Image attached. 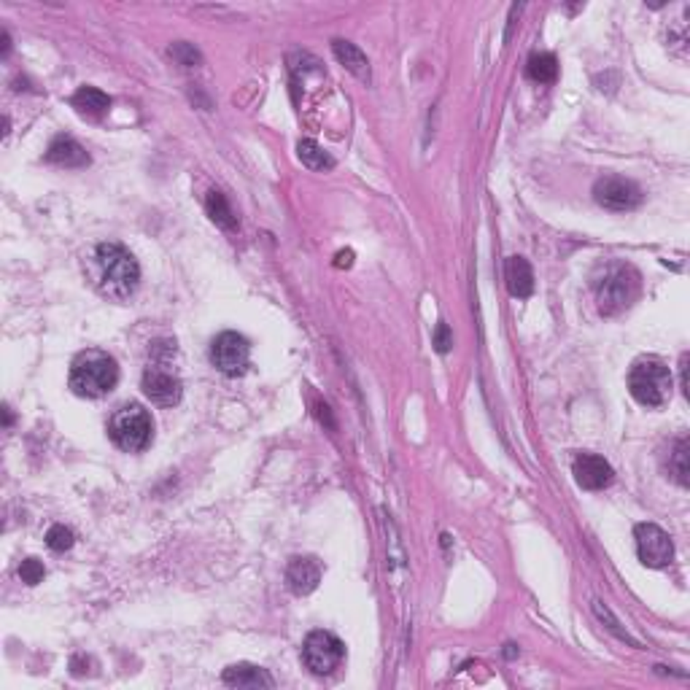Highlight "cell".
Instances as JSON below:
<instances>
[{
    "label": "cell",
    "mask_w": 690,
    "mask_h": 690,
    "mask_svg": "<svg viewBox=\"0 0 690 690\" xmlns=\"http://www.w3.org/2000/svg\"><path fill=\"white\" fill-rule=\"evenodd\" d=\"M94 286L108 300H130L140 281V267L135 256L121 243H100L94 248Z\"/></svg>",
    "instance_id": "obj_1"
},
{
    "label": "cell",
    "mask_w": 690,
    "mask_h": 690,
    "mask_svg": "<svg viewBox=\"0 0 690 690\" xmlns=\"http://www.w3.org/2000/svg\"><path fill=\"white\" fill-rule=\"evenodd\" d=\"M119 383V367L116 359L103 351H84L73 359L70 367V389L78 397L97 399L108 394Z\"/></svg>",
    "instance_id": "obj_2"
},
{
    "label": "cell",
    "mask_w": 690,
    "mask_h": 690,
    "mask_svg": "<svg viewBox=\"0 0 690 690\" xmlns=\"http://www.w3.org/2000/svg\"><path fill=\"white\" fill-rule=\"evenodd\" d=\"M640 273L632 264H610L596 283V302L602 316H621L640 297Z\"/></svg>",
    "instance_id": "obj_3"
},
{
    "label": "cell",
    "mask_w": 690,
    "mask_h": 690,
    "mask_svg": "<svg viewBox=\"0 0 690 690\" xmlns=\"http://www.w3.org/2000/svg\"><path fill=\"white\" fill-rule=\"evenodd\" d=\"M629 391L645 408H661L672 397V372L661 359H640L629 372Z\"/></svg>",
    "instance_id": "obj_4"
},
{
    "label": "cell",
    "mask_w": 690,
    "mask_h": 690,
    "mask_svg": "<svg viewBox=\"0 0 690 690\" xmlns=\"http://www.w3.org/2000/svg\"><path fill=\"white\" fill-rule=\"evenodd\" d=\"M151 432H154L151 416L135 402L121 405L108 421V437L113 440L116 448H121L127 453H138V451L148 448Z\"/></svg>",
    "instance_id": "obj_5"
},
{
    "label": "cell",
    "mask_w": 690,
    "mask_h": 690,
    "mask_svg": "<svg viewBox=\"0 0 690 690\" xmlns=\"http://www.w3.org/2000/svg\"><path fill=\"white\" fill-rule=\"evenodd\" d=\"M345 659V645L332 632H310L302 642V661L316 677L335 675Z\"/></svg>",
    "instance_id": "obj_6"
},
{
    "label": "cell",
    "mask_w": 690,
    "mask_h": 690,
    "mask_svg": "<svg viewBox=\"0 0 690 690\" xmlns=\"http://www.w3.org/2000/svg\"><path fill=\"white\" fill-rule=\"evenodd\" d=\"M181 391H184L181 378L173 370H167V362L154 348V362L143 372V394L159 408H173L181 402Z\"/></svg>",
    "instance_id": "obj_7"
},
{
    "label": "cell",
    "mask_w": 690,
    "mask_h": 690,
    "mask_svg": "<svg viewBox=\"0 0 690 690\" xmlns=\"http://www.w3.org/2000/svg\"><path fill=\"white\" fill-rule=\"evenodd\" d=\"M637 556L650 569H664L675 559V542L659 524H637Z\"/></svg>",
    "instance_id": "obj_8"
},
{
    "label": "cell",
    "mask_w": 690,
    "mask_h": 690,
    "mask_svg": "<svg viewBox=\"0 0 690 690\" xmlns=\"http://www.w3.org/2000/svg\"><path fill=\"white\" fill-rule=\"evenodd\" d=\"M248 356H251V345L237 332H221L211 343V362L224 375H232V378L243 375L248 367Z\"/></svg>",
    "instance_id": "obj_9"
},
{
    "label": "cell",
    "mask_w": 690,
    "mask_h": 690,
    "mask_svg": "<svg viewBox=\"0 0 690 690\" xmlns=\"http://www.w3.org/2000/svg\"><path fill=\"white\" fill-rule=\"evenodd\" d=\"M594 197L607 211H634L642 202V189L634 181H629V178L607 175V178L596 181Z\"/></svg>",
    "instance_id": "obj_10"
},
{
    "label": "cell",
    "mask_w": 690,
    "mask_h": 690,
    "mask_svg": "<svg viewBox=\"0 0 690 690\" xmlns=\"http://www.w3.org/2000/svg\"><path fill=\"white\" fill-rule=\"evenodd\" d=\"M572 475H575L578 486L586 488V491H602V488H607V486L615 480V472H613L610 461L602 459V456H596V453H580V456H575V461H572Z\"/></svg>",
    "instance_id": "obj_11"
},
{
    "label": "cell",
    "mask_w": 690,
    "mask_h": 690,
    "mask_svg": "<svg viewBox=\"0 0 690 690\" xmlns=\"http://www.w3.org/2000/svg\"><path fill=\"white\" fill-rule=\"evenodd\" d=\"M321 583V564L310 556H297L286 567V586L297 596H308L318 588Z\"/></svg>",
    "instance_id": "obj_12"
},
{
    "label": "cell",
    "mask_w": 690,
    "mask_h": 690,
    "mask_svg": "<svg viewBox=\"0 0 690 690\" xmlns=\"http://www.w3.org/2000/svg\"><path fill=\"white\" fill-rule=\"evenodd\" d=\"M46 162L57 165V167H86L89 165V154L84 151V146L78 140H73L67 135H59L46 148Z\"/></svg>",
    "instance_id": "obj_13"
},
{
    "label": "cell",
    "mask_w": 690,
    "mask_h": 690,
    "mask_svg": "<svg viewBox=\"0 0 690 690\" xmlns=\"http://www.w3.org/2000/svg\"><path fill=\"white\" fill-rule=\"evenodd\" d=\"M505 281H507V291L515 300H526L534 291V273L532 264L524 256H510L505 264Z\"/></svg>",
    "instance_id": "obj_14"
},
{
    "label": "cell",
    "mask_w": 690,
    "mask_h": 690,
    "mask_svg": "<svg viewBox=\"0 0 690 690\" xmlns=\"http://www.w3.org/2000/svg\"><path fill=\"white\" fill-rule=\"evenodd\" d=\"M224 686L229 688H273V677L254 664H235L224 669Z\"/></svg>",
    "instance_id": "obj_15"
},
{
    "label": "cell",
    "mask_w": 690,
    "mask_h": 690,
    "mask_svg": "<svg viewBox=\"0 0 690 690\" xmlns=\"http://www.w3.org/2000/svg\"><path fill=\"white\" fill-rule=\"evenodd\" d=\"M332 51L348 73H354L359 81H370V62H367V57L359 46H354L351 40L337 38V40H332Z\"/></svg>",
    "instance_id": "obj_16"
},
{
    "label": "cell",
    "mask_w": 690,
    "mask_h": 690,
    "mask_svg": "<svg viewBox=\"0 0 690 690\" xmlns=\"http://www.w3.org/2000/svg\"><path fill=\"white\" fill-rule=\"evenodd\" d=\"M70 103H73V108H76L81 116H89V119H100V116H105L108 108H111V97H108L103 89H97V86H81V89L70 97Z\"/></svg>",
    "instance_id": "obj_17"
},
{
    "label": "cell",
    "mask_w": 690,
    "mask_h": 690,
    "mask_svg": "<svg viewBox=\"0 0 690 690\" xmlns=\"http://www.w3.org/2000/svg\"><path fill=\"white\" fill-rule=\"evenodd\" d=\"M205 208H208V216H211L221 229H237V216H235V211L229 208V202H227V197H224L221 192L211 189L208 197H205Z\"/></svg>",
    "instance_id": "obj_18"
},
{
    "label": "cell",
    "mask_w": 690,
    "mask_h": 690,
    "mask_svg": "<svg viewBox=\"0 0 690 690\" xmlns=\"http://www.w3.org/2000/svg\"><path fill=\"white\" fill-rule=\"evenodd\" d=\"M297 154H300L302 165L310 167V170H332V167H335V159H332L316 140H310V138H305V140L297 143Z\"/></svg>",
    "instance_id": "obj_19"
},
{
    "label": "cell",
    "mask_w": 690,
    "mask_h": 690,
    "mask_svg": "<svg viewBox=\"0 0 690 690\" xmlns=\"http://www.w3.org/2000/svg\"><path fill=\"white\" fill-rule=\"evenodd\" d=\"M526 70H529V78H534L540 84H553L559 76V59L551 51H540V54H532Z\"/></svg>",
    "instance_id": "obj_20"
},
{
    "label": "cell",
    "mask_w": 690,
    "mask_h": 690,
    "mask_svg": "<svg viewBox=\"0 0 690 690\" xmlns=\"http://www.w3.org/2000/svg\"><path fill=\"white\" fill-rule=\"evenodd\" d=\"M688 440L683 437V440H677L675 443V448H672V453H669V475L686 488L688 486V475H690V467H688Z\"/></svg>",
    "instance_id": "obj_21"
},
{
    "label": "cell",
    "mask_w": 690,
    "mask_h": 690,
    "mask_svg": "<svg viewBox=\"0 0 690 690\" xmlns=\"http://www.w3.org/2000/svg\"><path fill=\"white\" fill-rule=\"evenodd\" d=\"M73 542H76L73 532H70L67 526H62V524H57V526H51V529L46 532V545H49L54 553H65V551H70V548H73Z\"/></svg>",
    "instance_id": "obj_22"
},
{
    "label": "cell",
    "mask_w": 690,
    "mask_h": 690,
    "mask_svg": "<svg viewBox=\"0 0 690 690\" xmlns=\"http://www.w3.org/2000/svg\"><path fill=\"white\" fill-rule=\"evenodd\" d=\"M167 54H170V57H173L178 65H184V67H197V65L202 62L200 51H197L192 43H186V40H178V43H173Z\"/></svg>",
    "instance_id": "obj_23"
},
{
    "label": "cell",
    "mask_w": 690,
    "mask_h": 690,
    "mask_svg": "<svg viewBox=\"0 0 690 690\" xmlns=\"http://www.w3.org/2000/svg\"><path fill=\"white\" fill-rule=\"evenodd\" d=\"M19 578H22V583H27V586H38V583L46 578V569H43V564H40L38 559H24V561L19 564Z\"/></svg>",
    "instance_id": "obj_24"
},
{
    "label": "cell",
    "mask_w": 690,
    "mask_h": 690,
    "mask_svg": "<svg viewBox=\"0 0 690 690\" xmlns=\"http://www.w3.org/2000/svg\"><path fill=\"white\" fill-rule=\"evenodd\" d=\"M435 345H437L440 354H448V351H451V345H453V332H451L448 324H437V329H435Z\"/></svg>",
    "instance_id": "obj_25"
},
{
    "label": "cell",
    "mask_w": 690,
    "mask_h": 690,
    "mask_svg": "<svg viewBox=\"0 0 690 690\" xmlns=\"http://www.w3.org/2000/svg\"><path fill=\"white\" fill-rule=\"evenodd\" d=\"M351 262H354V254H351V251H340V254H337V267H351Z\"/></svg>",
    "instance_id": "obj_26"
},
{
    "label": "cell",
    "mask_w": 690,
    "mask_h": 690,
    "mask_svg": "<svg viewBox=\"0 0 690 690\" xmlns=\"http://www.w3.org/2000/svg\"><path fill=\"white\" fill-rule=\"evenodd\" d=\"M8 51H11V35H8V32L3 30V57H5Z\"/></svg>",
    "instance_id": "obj_27"
},
{
    "label": "cell",
    "mask_w": 690,
    "mask_h": 690,
    "mask_svg": "<svg viewBox=\"0 0 690 690\" xmlns=\"http://www.w3.org/2000/svg\"><path fill=\"white\" fill-rule=\"evenodd\" d=\"M3 421H5V429H8V426H11V421H13V418H11V410H8V408H3Z\"/></svg>",
    "instance_id": "obj_28"
}]
</instances>
